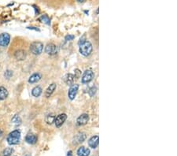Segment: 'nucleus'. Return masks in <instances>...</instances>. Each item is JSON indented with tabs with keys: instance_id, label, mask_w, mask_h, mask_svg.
Listing matches in <instances>:
<instances>
[{
	"instance_id": "nucleus-12",
	"label": "nucleus",
	"mask_w": 177,
	"mask_h": 156,
	"mask_svg": "<svg viewBox=\"0 0 177 156\" xmlns=\"http://www.w3.org/2000/svg\"><path fill=\"white\" fill-rule=\"evenodd\" d=\"M26 52L23 50H18L14 53V57L17 60L23 61L26 58Z\"/></svg>"
},
{
	"instance_id": "nucleus-17",
	"label": "nucleus",
	"mask_w": 177,
	"mask_h": 156,
	"mask_svg": "<svg viewBox=\"0 0 177 156\" xmlns=\"http://www.w3.org/2000/svg\"><path fill=\"white\" fill-rule=\"evenodd\" d=\"M8 91L4 87H0V100H4L8 97Z\"/></svg>"
},
{
	"instance_id": "nucleus-16",
	"label": "nucleus",
	"mask_w": 177,
	"mask_h": 156,
	"mask_svg": "<svg viewBox=\"0 0 177 156\" xmlns=\"http://www.w3.org/2000/svg\"><path fill=\"white\" fill-rule=\"evenodd\" d=\"M40 79H41V75H40V73H36L30 76L29 79H28V83L30 84L36 83V82H38Z\"/></svg>"
},
{
	"instance_id": "nucleus-4",
	"label": "nucleus",
	"mask_w": 177,
	"mask_h": 156,
	"mask_svg": "<svg viewBox=\"0 0 177 156\" xmlns=\"http://www.w3.org/2000/svg\"><path fill=\"white\" fill-rule=\"evenodd\" d=\"M94 76V72L92 71L91 69H87V70H86V71L83 73V76H82L81 82L83 84L89 83V82H91L93 80Z\"/></svg>"
},
{
	"instance_id": "nucleus-6",
	"label": "nucleus",
	"mask_w": 177,
	"mask_h": 156,
	"mask_svg": "<svg viewBox=\"0 0 177 156\" xmlns=\"http://www.w3.org/2000/svg\"><path fill=\"white\" fill-rule=\"evenodd\" d=\"M79 89V84H73L71 87H70V89H69V92H68V96L69 99L70 100H73L76 97V95H77V92H78Z\"/></svg>"
},
{
	"instance_id": "nucleus-30",
	"label": "nucleus",
	"mask_w": 177,
	"mask_h": 156,
	"mask_svg": "<svg viewBox=\"0 0 177 156\" xmlns=\"http://www.w3.org/2000/svg\"><path fill=\"white\" fill-rule=\"evenodd\" d=\"M2 131L1 129H0V136H1V135H2Z\"/></svg>"
},
{
	"instance_id": "nucleus-20",
	"label": "nucleus",
	"mask_w": 177,
	"mask_h": 156,
	"mask_svg": "<svg viewBox=\"0 0 177 156\" xmlns=\"http://www.w3.org/2000/svg\"><path fill=\"white\" fill-rule=\"evenodd\" d=\"M39 20H40V21H42L43 23H45V24H47V25H50V18L48 17V16L42 15L41 17H40V19Z\"/></svg>"
},
{
	"instance_id": "nucleus-26",
	"label": "nucleus",
	"mask_w": 177,
	"mask_h": 156,
	"mask_svg": "<svg viewBox=\"0 0 177 156\" xmlns=\"http://www.w3.org/2000/svg\"><path fill=\"white\" fill-rule=\"evenodd\" d=\"M74 38L75 37L73 36V35H68V36H66L65 37V40L66 41H70V40H73Z\"/></svg>"
},
{
	"instance_id": "nucleus-2",
	"label": "nucleus",
	"mask_w": 177,
	"mask_h": 156,
	"mask_svg": "<svg viewBox=\"0 0 177 156\" xmlns=\"http://www.w3.org/2000/svg\"><path fill=\"white\" fill-rule=\"evenodd\" d=\"M92 50H93V47H92V44L90 41H87V40H85V41L82 43L80 45V48H79V51H80V54L82 55L85 56H89L91 54Z\"/></svg>"
},
{
	"instance_id": "nucleus-14",
	"label": "nucleus",
	"mask_w": 177,
	"mask_h": 156,
	"mask_svg": "<svg viewBox=\"0 0 177 156\" xmlns=\"http://www.w3.org/2000/svg\"><path fill=\"white\" fill-rule=\"evenodd\" d=\"M25 141L29 144H35L37 142V136L33 133H28L25 136Z\"/></svg>"
},
{
	"instance_id": "nucleus-18",
	"label": "nucleus",
	"mask_w": 177,
	"mask_h": 156,
	"mask_svg": "<svg viewBox=\"0 0 177 156\" xmlns=\"http://www.w3.org/2000/svg\"><path fill=\"white\" fill-rule=\"evenodd\" d=\"M75 78L76 77H75L74 75L71 74V73H69V74L66 75L65 77V83L68 85H73Z\"/></svg>"
},
{
	"instance_id": "nucleus-27",
	"label": "nucleus",
	"mask_w": 177,
	"mask_h": 156,
	"mask_svg": "<svg viewBox=\"0 0 177 156\" xmlns=\"http://www.w3.org/2000/svg\"><path fill=\"white\" fill-rule=\"evenodd\" d=\"M28 29H32V30H35V31H40V29H39L38 28H36V27H28Z\"/></svg>"
},
{
	"instance_id": "nucleus-7",
	"label": "nucleus",
	"mask_w": 177,
	"mask_h": 156,
	"mask_svg": "<svg viewBox=\"0 0 177 156\" xmlns=\"http://www.w3.org/2000/svg\"><path fill=\"white\" fill-rule=\"evenodd\" d=\"M57 47L55 44L54 43H49L45 47V53L50 55H54V54H57Z\"/></svg>"
},
{
	"instance_id": "nucleus-1",
	"label": "nucleus",
	"mask_w": 177,
	"mask_h": 156,
	"mask_svg": "<svg viewBox=\"0 0 177 156\" xmlns=\"http://www.w3.org/2000/svg\"><path fill=\"white\" fill-rule=\"evenodd\" d=\"M21 140V132L20 130L16 129L8 135L6 141L10 145H16L18 144Z\"/></svg>"
},
{
	"instance_id": "nucleus-3",
	"label": "nucleus",
	"mask_w": 177,
	"mask_h": 156,
	"mask_svg": "<svg viewBox=\"0 0 177 156\" xmlns=\"http://www.w3.org/2000/svg\"><path fill=\"white\" fill-rule=\"evenodd\" d=\"M43 50H44V44L41 42H32L30 45V51L35 55H39L41 54Z\"/></svg>"
},
{
	"instance_id": "nucleus-9",
	"label": "nucleus",
	"mask_w": 177,
	"mask_h": 156,
	"mask_svg": "<svg viewBox=\"0 0 177 156\" xmlns=\"http://www.w3.org/2000/svg\"><path fill=\"white\" fill-rule=\"evenodd\" d=\"M89 115L87 114H83L78 117L77 120V123L78 125H84L88 122Z\"/></svg>"
},
{
	"instance_id": "nucleus-15",
	"label": "nucleus",
	"mask_w": 177,
	"mask_h": 156,
	"mask_svg": "<svg viewBox=\"0 0 177 156\" xmlns=\"http://www.w3.org/2000/svg\"><path fill=\"white\" fill-rule=\"evenodd\" d=\"M90 153V149L86 148L85 147H80L77 150V155L78 156H89Z\"/></svg>"
},
{
	"instance_id": "nucleus-11",
	"label": "nucleus",
	"mask_w": 177,
	"mask_h": 156,
	"mask_svg": "<svg viewBox=\"0 0 177 156\" xmlns=\"http://www.w3.org/2000/svg\"><path fill=\"white\" fill-rule=\"evenodd\" d=\"M86 137H87V136H86L85 132H79L75 136L74 144H78L80 143H83L86 140Z\"/></svg>"
},
{
	"instance_id": "nucleus-25",
	"label": "nucleus",
	"mask_w": 177,
	"mask_h": 156,
	"mask_svg": "<svg viewBox=\"0 0 177 156\" xmlns=\"http://www.w3.org/2000/svg\"><path fill=\"white\" fill-rule=\"evenodd\" d=\"M12 76H13V72L11 71V70H6V71L4 73V76H5L6 79H11V77H12Z\"/></svg>"
},
{
	"instance_id": "nucleus-5",
	"label": "nucleus",
	"mask_w": 177,
	"mask_h": 156,
	"mask_svg": "<svg viewBox=\"0 0 177 156\" xmlns=\"http://www.w3.org/2000/svg\"><path fill=\"white\" fill-rule=\"evenodd\" d=\"M11 41V36L8 33H2L0 35V47H6Z\"/></svg>"
},
{
	"instance_id": "nucleus-21",
	"label": "nucleus",
	"mask_w": 177,
	"mask_h": 156,
	"mask_svg": "<svg viewBox=\"0 0 177 156\" xmlns=\"http://www.w3.org/2000/svg\"><path fill=\"white\" fill-rule=\"evenodd\" d=\"M12 122L14 124V125H17V126L21 125V118H20L19 116H18V115H15V116L12 118Z\"/></svg>"
},
{
	"instance_id": "nucleus-10",
	"label": "nucleus",
	"mask_w": 177,
	"mask_h": 156,
	"mask_svg": "<svg viewBox=\"0 0 177 156\" xmlns=\"http://www.w3.org/2000/svg\"><path fill=\"white\" fill-rule=\"evenodd\" d=\"M99 136H92L91 138L89 139L88 145L90 147L95 149V148H96V147L99 146Z\"/></svg>"
},
{
	"instance_id": "nucleus-29",
	"label": "nucleus",
	"mask_w": 177,
	"mask_h": 156,
	"mask_svg": "<svg viewBox=\"0 0 177 156\" xmlns=\"http://www.w3.org/2000/svg\"><path fill=\"white\" fill-rule=\"evenodd\" d=\"M85 1V0H78V2H83Z\"/></svg>"
},
{
	"instance_id": "nucleus-13",
	"label": "nucleus",
	"mask_w": 177,
	"mask_h": 156,
	"mask_svg": "<svg viewBox=\"0 0 177 156\" xmlns=\"http://www.w3.org/2000/svg\"><path fill=\"white\" fill-rule=\"evenodd\" d=\"M56 88H57V84H56L55 83H52L51 84H50V86H49L47 89V90H46V92H45L46 97L47 98L50 97L51 95H52V94L54 93V91H55Z\"/></svg>"
},
{
	"instance_id": "nucleus-24",
	"label": "nucleus",
	"mask_w": 177,
	"mask_h": 156,
	"mask_svg": "<svg viewBox=\"0 0 177 156\" xmlns=\"http://www.w3.org/2000/svg\"><path fill=\"white\" fill-rule=\"evenodd\" d=\"M96 92H97V88H96V87H92L91 89L89 90L88 94L91 97H92V96H94V95H95Z\"/></svg>"
},
{
	"instance_id": "nucleus-28",
	"label": "nucleus",
	"mask_w": 177,
	"mask_h": 156,
	"mask_svg": "<svg viewBox=\"0 0 177 156\" xmlns=\"http://www.w3.org/2000/svg\"><path fill=\"white\" fill-rule=\"evenodd\" d=\"M67 156H73V151H69L68 154H67Z\"/></svg>"
},
{
	"instance_id": "nucleus-8",
	"label": "nucleus",
	"mask_w": 177,
	"mask_h": 156,
	"mask_svg": "<svg viewBox=\"0 0 177 156\" xmlns=\"http://www.w3.org/2000/svg\"><path fill=\"white\" fill-rule=\"evenodd\" d=\"M67 119V115L65 114H61L59 115L57 118H55L54 119V123H55V125L57 128H59L61 127V125L64 124V122L65 121V120Z\"/></svg>"
},
{
	"instance_id": "nucleus-22",
	"label": "nucleus",
	"mask_w": 177,
	"mask_h": 156,
	"mask_svg": "<svg viewBox=\"0 0 177 156\" xmlns=\"http://www.w3.org/2000/svg\"><path fill=\"white\" fill-rule=\"evenodd\" d=\"M13 151H14L13 148H11V147H7V148H6V149L2 151V156H11V154H12Z\"/></svg>"
},
{
	"instance_id": "nucleus-23",
	"label": "nucleus",
	"mask_w": 177,
	"mask_h": 156,
	"mask_svg": "<svg viewBox=\"0 0 177 156\" xmlns=\"http://www.w3.org/2000/svg\"><path fill=\"white\" fill-rule=\"evenodd\" d=\"M54 119H55V117L53 116V115H47V118H46V121H47V124L51 125L53 122H54Z\"/></svg>"
},
{
	"instance_id": "nucleus-19",
	"label": "nucleus",
	"mask_w": 177,
	"mask_h": 156,
	"mask_svg": "<svg viewBox=\"0 0 177 156\" xmlns=\"http://www.w3.org/2000/svg\"><path fill=\"white\" fill-rule=\"evenodd\" d=\"M41 94H42V89L40 86L35 87V88L32 90V95L34 97H39V96H40Z\"/></svg>"
},
{
	"instance_id": "nucleus-31",
	"label": "nucleus",
	"mask_w": 177,
	"mask_h": 156,
	"mask_svg": "<svg viewBox=\"0 0 177 156\" xmlns=\"http://www.w3.org/2000/svg\"><path fill=\"white\" fill-rule=\"evenodd\" d=\"M25 156H29V155H25Z\"/></svg>"
}]
</instances>
